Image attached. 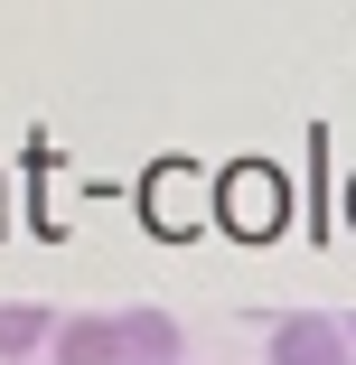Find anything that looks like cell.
Returning a JSON list of instances; mask_svg holds the SVG:
<instances>
[{
  "label": "cell",
  "mask_w": 356,
  "mask_h": 365,
  "mask_svg": "<svg viewBox=\"0 0 356 365\" xmlns=\"http://www.w3.org/2000/svg\"><path fill=\"white\" fill-rule=\"evenodd\" d=\"M56 309H38V300H19V309H0V365H47V346H56Z\"/></svg>",
  "instance_id": "obj_3"
},
{
  "label": "cell",
  "mask_w": 356,
  "mask_h": 365,
  "mask_svg": "<svg viewBox=\"0 0 356 365\" xmlns=\"http://www.w3.org/2000/svg\"><path fill=\"white\" fill-rule=\"evenodd\" d=\"M113 328H122V356L131 365H188V328L169 309H113Z\"/></svg>",
  "instance_id": "obj_2"
},
{
  "label": "cell",
  "mask_w": 356,
  "mask_h": 365,
  "mask_svg": "<svg viewBox=\"0 0 356 365\" xmlns=\"http://www.w3.org/2000/svg\"><path fill=\"white\" fill-rule=\"evenodd\" d=\"M347 337H356V319H347Z\"/></svg>",
  "instance_id": "obj_5"
},
{
  "label": "cell",
  "mask_w": 356,
  "mask_h": 365,
  "mask_svg": "<svg viewBox=\"0 0 356 365\" xmlns=\"http://www.w3.org/2000/svg\"><path fill=\"white\" fill-rule=\"evenodd\" d=\"M47 365H131V356H122V328L85 309V319H66V328H56V346H47Z\"/></svg>",
  "instance_id": "obj_4"
},
{
  "label": "cell",
  "mask_w": 356,
  "mask_h": 365,
  "mask_svg": "<svg viewBox=\"0 0 356 365\" xmlns=\"http://www.w3.org/2000/svg\"><path fill=\"white\" fill-rule=\"evenodd\" d=\"M263 356H272V365H356V337H347V319H328V309H281V319L263 328Z\"/></svg>",
  "instance_id": "obj_1"
}]
</instances>
